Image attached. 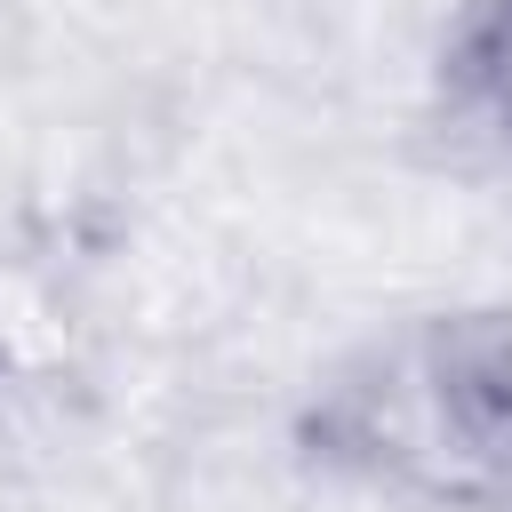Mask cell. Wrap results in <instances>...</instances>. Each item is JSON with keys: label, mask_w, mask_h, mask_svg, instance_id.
Returning a JSON list of instances; mask_svg holds the SVG:
<instances>
[{"label": "cell", "mask_w": 512, "mask_h": 512, "mask_svg": "<svg viewBox=\"0 0 512 512\" xmlns=\"http://www.w3.org/2000/svg\"><path fill=\"white\" fill-rule=\"evenodd\" d=\"M288 456L376 512H512V288L376 320L296 392Z\"/></svg>", "instance_id": "1"}, {"label": "cell", "mask_w": 512, "mask_h": 512, "mask_svg": "<svg viewBox=\"0 0 512 512\" xmlns=\"http://www.w3.org/2000/svg\"><path fill=\"white\" fill-rule=\"evenodd\" d=\"M432 88H440V112L456 136L512 160V0L456 8V24L440 32V56H432Z\"/></svg>", "instance_id": "2"}]
</instances>
